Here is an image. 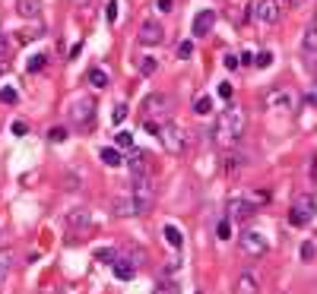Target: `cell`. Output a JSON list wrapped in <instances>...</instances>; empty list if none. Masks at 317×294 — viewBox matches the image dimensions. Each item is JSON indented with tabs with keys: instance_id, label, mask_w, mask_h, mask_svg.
<instances>
[{
	"instance_id": "6da1fadb",
	"label": "cell",
	"mask_w": 317,
	"mask_h": 294,
	"mask_svg": "<svg viewBox=\"0 0 317 294\" xmlns=\"http://www.w3.org/2000/svg\"><path fill=\"white\" fill-rule=\"evenodd\" d=\"M244 130H248V111L238 108V104H232V108H225L216 117V127H213L209 136H213V143L219 149H232L244 136Z\"/></svg>"
},
{
	"instance_id": "7a4b0ae2",
	"label": "cell",
	"mask_w": 317,
	"mask_h": 294,
	"mask_svg": "<svg viewBox=\"0 0 317 294\" xmlns=\"http://www.w3.org/2000/svg\"><path fill=\"white\" fill-rule=\"evenodd\" d=\"M130 203H133V215H146L156 206V187L149 184V178H137L130 187Z\"/></svg>"
},
{
	"instance_id": "3957f363",
	"label": "cell",
	"mask_w": 317,
	"mask_h": 294,
	"mask_svg": "<svg viewBox=\"0 0 317 294\" xmlns=\"http://www.w3.org/2000/svg\"><path fill=\"white\" fill-rule=\"evenodd\" d=\"M314 212H317L314 196L311 193H298L295 199H292V206H289V225H295V228L308 225V221L314 218Z\"/></svg>"
},
{
	"instance_id": "277c9868",
	"label": "cell",
	"mask_w": 317,
	"mask_h": 294,
	"mask_svg": "<svg viewBox=\"0 0 317 294\" xmlns=\"http://www.w3.org/2000/svg\"><path fill=\"white\" fill-rule=\"evenodd\" d=\"M159 139H162V146H165L171 155H181V152L191 146V136H187V130L181 124H162Z\"/></svg>"
},
{
	"instance_id": "5b68a950",
	"label": "cell",
	"mask_w": 317,
	"mask_h": 294,
	"mask_svg": "<svg viewBox=\"0 0 317 294\" xmlns=\"http://www.w3.org/2000/svg\"><path fill=\"white\" fill-rule=\"evenodd\" d=\"M92 121H96V98L83 95V98H76L73 104H70V124H73V127L89 130Z\"/></svg>"
},
{
	"instance_id": "8992f818",
	"label": "cell",
	"mask_w": 317,
	"mask_h": 294,
	"mask_svg": "<svg viewBox=\"0 0 317 294\" xmlns=\"http://www.w3.org/2000/svg\"><path fill=\"white\" fill-rule=\"evenodd\" d=\"M251 10H254L251 16L257 22H263V26H276L279 16H283V4H279V0H257Z\"/></svg>"
},
{
	"instance_id": "52a82bcc",
	"label": "cell",
	"mask_w": 317,
	"mask_h": 294,
	"mask_svg": "<svg viewBox=\"0 0 317 294\" xmlns=\"http://www.w3.org/2000/svg\"><path fill=\"white\" fill-rule=\"evenodd\" d=\"M266 250H269V247H266V238H263L260 231H244V234H241V253H244V256L260 260Z\"/></svg>"
},
{
	"instance_id": "ba28073f",
	"label": "cell",
	"mask_w": 317,
	"mask_h": 294,
	"mask_svg": "<svg viewBox=\"0 0 317 294\" xmlns=\"http://www.w3.org/2000/svg\"><path fill=\"white\" fill-rule=\"evenodd\" d=\"M137 41H140V44H146V48H156V44H162V41H165V29H162V22L146 19L143 26H140Z\"/></svg>"
},
{
	"instance_id": "9c48e42d",
	"label": "cell",
	"mask_w": 317,
	"mask_h": 294,
	"mask_svg": "<svg viewBox=\"0 0 317 294\" xmlns=\"http://www.w3.org/2000/svg\"><path fill=\"white\" fill-rule=\"evenodd\" d=\"M143 111H146V121L165 117L171 111V98L165 95V92H152V95H146V101H143Z\"/></svg>"
},
{
	"instance_id": "30bf717a",
	"label": "cell",
	"mask_w": 317,
	"mask_h": 294,
	"mask_svg": "<svg viewBox=\"0 0 317 294\" xmlns=\"http://www.w3.org/2000/svg\"><path fill=\"white\" fill-rule=\"evenodd\" d=\"M254 212H257V206L251 203V199H244V196H232L229 199V221H248Z\"/></svg>"
},
{
	"instance_id": "8fae6325",
	"label": "cell",
	"mask_w": 317,
	"mask_h": 294,
	"mask_svg": "<svg viewBox=\"0 0 317 294\" xmlns=\"http://www.w3.org/2000/svg\"><path fill=\"white\" fill-rule=\"evenodd\" d=\"M127 161V168H130V174L133 178H149V152H143V149H130V155L124 158Z\"/></svg>"
},
{
	"instance_id": "7c38bea8",
	"label": "cell",
	"mask_w": 317,
	"mask_h": 294,
	"mask_svg": "<svg viewBox=\"0 0 317 294\" xmlns=\"http://www.w3.org/2000/svg\"><path fill=\"white\" fill-rule=\"evenodd\" d=\"M266 108H269V111H292V92L283 89V86L269 89V92H266Z\"/></svg>"
},
{
	"instance_id": "4fadbf2b",
	"label": "cell",
	"mask_w": 317,
	"mask_h": 294,
	"mask_svg": "<svg viewBox=\"0 0 317 294\" xmlns=\"http://www.w3.org/2000/svg\"><path fill=\"white\" fill-rule=\"evenodd\" d=\"M216 26V10H200V13L194 16V38H203L209 35Z\"/></svg>"
},
{
	"instance_id": "5bb4252c",
	"label": "cell",
	"mask_w": 317,
	"mask_h": 294,
	"mask_svg": "<svg viewBox=\"0 0 317 294\" xmlns=\"http://www.w3.org/2000/svg\"><path fill=\"white\" fill-rule=\"evenodd\" d=\"M67 228L70 231H89L92 228L89 209H70V212H67Z\"/></svg>"
},
{
	"instance_id": "9a60e30c",
	"label": "cell",
	"mask_w": 317,
	"mask_h": 294,
	"mask_svg": "<svg viewBox=\"0 0 317 294\" xmlns=\"http://www.w3.org/2000/svg\"><path fill=\"white\" fill-rule=\"evenodd\" d=\"M235 294H260V281H257V275L241 272L238 278H235Z\"/></svg>"
},
{
	"instance_id": "2e32d148",
	"label": "cell",
	"mask_w": 317,
	"mask_h": 294,
	"mask_svg": "<svg viewBox=\"0 0 317 294\" xmlns=\"http://www.w3.org/2000/svg\"><path fill=\"white\" fill-rule=\"evenodd\" d=\"M301 51H304V57L317 54V22H308V29L301 35Z\"/></svg>"
},
{
	"instance_id": "e0dca14e",
	"label": "cell",
	"mask_w": 317,
	"mask_h": 294,
	"mask_svg": "<svg viewBox=\"0 0 317 294\" xmlns=\"http://www.w3.org/2000/svg\"><path fill=\"white\" fill-rule=\"evenodd\" d=\"M111 212H114V218H127V215H133V203H130V196H114V199H111Z\"/></svg>"
},
{
	"instance_id": "ac0fdd59",
	"label": "cell",
	"mask_w": 317,
	"mask_h": 294,
	"mask_svg": "<svg viewBox=\"0 0 317 294\" xmlns=\"http://www.w3.org/2000/svg\"><path fill=\"white\" fill-rule=\"evenodd\" d=\"M16 10H19V16H26V19H38L41 16V0H16Z\"/></svg>"
},
{
	"instance_id": "d6986e66",
	"label": "cell",
	"mask_w": 317,
	"mask_h": 294,
	"mask_svg": "<svg viewBox=\"0 0 317 294\" xmlns=\"http://www.w3.org/2000/svg\"><path fill=\"white\" fill-rule=\"evenodd\" d=\"M162 234H165L168 247H174V250H181V247H184V234H181V228H174V225H165V228H162Z\"/></svg>"
},
{
	"instance_id": "ffe728a7",
	"label": "cell",
	"mask_w": 317,
	"mask_h": 294,
	"mask_svg": "<svg viewBox=\"0 0 317 294\" xmlns=\"http://www.w3.org/2000/svg\"><path fill=\"white\" fill-rule=\"evenodd\" d=\"M99 155H102V161L108 164V168H121V164H124V155H121V149H114V146H111V149H102Z\"/></svg>"
},
{
	"instance_id": "44dd1931",
	"label": "cell",
	"mask_w": 317,
	"mask_h": 294,
	"mask_svg": "<svg viewBox=\"0 0 317 294\" xmlns=\"http://www.w3.org/2000/svg\"><path fill=\"white\" fill-rule=\"evenodd\" d=\"M111 269H114V275H117V278H121V281H130V278L137 275V266H130V263H127V260H117V263H114Z\"/></svg>"
},
{
	"instance_id": "7402d4cb",
	"label": "cell",
	"mask_w": 317,
	"mask_h": 294,
	"mask_svg": "<svg viewBox=\"0 0 317 294\" xmlns=\"http://www.w3.org/2000/svg\"><path fill=\"white\" fill-rule=\"evenodd\" d=\"M86 79H89V82H92V86H96V89H105V86H108V82H111V79H108V73H105L102 67H92L89 73H86Z\"/></svg>"
},
{
	"instance_id": "603a6c76",
	"label": "cell",
	"mask_w": 317,
	"mask_h": 294,
	"mask_svg": "<svg viewBox=\"0 0 317 294\" xmlns=\"http://www.w3.org/2000/svg\"><path fill=\"white\" fill-rule=\"evenodd\" d=\"M137 70H140V73H143V76H152V73H156V70H159V61H156V57H137Z\"/></svg>"
},
{
	"instance_id": "cb8c5ba5",
	"label": "cell",
	"mask_w": 317,
	"mask_h": 294,
	"mask_svg": "<svg viewBox=\"0 0 317 294\" xmlns=\"http://www.w3.org/2000/svg\"><path fill=\"white\" fill-rule=\"evenodd\" d=\"M10 266H13V253L4 250V253H0V288H4V281L10 275Z\"/></svg>"
},
{
	"instance_id": "d4e9b609",
	"label": "cell",
	"mask_w": 317,
	"mask_h": 294,
	"mask_svg": "<svg viewBox=\"0 0 317 294\" xmlns=\"http://www.w3.org/2000/svg\"><path fill=\"white\" fill-rule=\"evenodd\" d=\"M194 114H200V117L213 114V98H209V95H200V98L194 101Z\"/></svg>"
},
{
	"instance_id": "484cf974",
	"label": "cell",
	"mask_w": 317,
	"mask_h": 294,
	"mask_svg": "<svg viewBox=\"0 0 317 294\" xmlns=\"http://www.w3.org/2000/svg\"><path fill=\"white\" fill-rule=\"evenodd\" d=\"M96 260L99 263H108V266H114L121 256H117V250H111V247H102V250H96Z\"/></svg>"
},
{
	"instance_id": "4316f807",
	"label": "cell",
	"mask_w": 317,
	"mask_h": 294,
	"mask_svg": "<svg viewBox=\"0 0 317 294\" xmlns=\"http://www.w3.org/2000/svg\"><path fill=\"white\" fill-rule=\"evenodd\" d=\"M114 149H133V133H127V130L114 133Z\"/></svg>"
},
{
	"instance_id": "83f0119b",
	"label": "cell",
	"mask_w": 317,
	"mask_h": 294,
	"mask_svg": "<svg viewBox=\"0 0 317 294\" xmlns=\"http://www.w3.org/2000/svg\"><path fill=\"white\" fill-rule=\"evenodd\" d=\"M152 294H181V285H178V281H159V285H156V291H152Z\"/></svg>"
},
{
	"instance_id": "f1b7e54d",
	"label": "cell",
	"mask_w": 317,
	"mask_h": 294,
	"mask_svg": "<svg viewBox=\"0 0 317 294\" xmlns=\"http://www.w3.org/2000/svg\"><path fill=\"white\" fill-rule=\"evenodd\" d=\"M44 64H48V57H44V54H35V57H29L26 70H29V73H41V70H44Z\"/></svg>"
},
{
	"instance_id": "f546056e",
	"label": "cell",
	"mask_w": 317,
	"mask_h": 294,
	"mask_svg": "<svg viewBox=\"0 0 317 294\" xmlns=\"http://www.w3.org/2000/svg\"><path fill=\"white\" fill-rule=\"evenodd\" d=\"M70 133H67V127H51L48 130V143H54V146H61L64 139H67Z\"/></svg>"
},
{
	"instance_id": "4dcf8cb0",
	"label": "cell",
	"mask_w": 317,
	"mask_h": 294,
	"mask_svg": "<svg viewBox=\"0 0 317 294\" xmlns=\"http://www.w3.org/2000/svg\"><path fill=\"white\" fill-rule=\"evenodd\" d=\"M127 111H130V108H127L124 101H117L114 111H111V121H114V124H124V121H127Z\"/></svg>"
},
{
	"instance_id": "1f68e13d",
	"label": "cell",
	"mask_w": 317,
	"mask_h": 294,
	"mask_svg": "<svg viewBox=\"0 0 317 294\" xmlns=\"http://www.w3.org/2000/svg\"><path fill=\"white\" fill-rule=\"evenodd\" d=\"M0 101H4V104H16V101H19V95H16V89H10V86H4V89H0Z\"/></svg>"
},
{
	"instance_id": "d6a6232c",
	"label": "cell",
	"mask_w": 317,
	"mask_h": 294,
	"mask_svg": "<svg viewBox=\"0 0 317 294\" xmlns=\"http://www.w3.org/2000/svg\"><path fill=\"white\" fill-rule=\"evenodd\" d=\"M216 234H219L222 241H229V238H232V221H229V218H222L219 225H216Z\"/></svg>"
},
{
	"instance_id": "836d02e7",
	"label": "cell",
	"mask_w": 317,
	"mask_h": 294,
	"mask_svg": "<svg viewBox=\"0 0 317 294\" xmlns=\"http://www.w3.org/2000/svg\"><path fill=\"white\" fill-rule=\"evenodd\" d=\"M269 64H273V54H269V51H260L254 57V67H260V70H266Z\"/></svg>"
},
{
	"instance_id": "e575fe53",
	"label": "cell",
	"mask_w": 317,
	"mask_h": 294,
	"mask_svg": "<svg viewBox=\"0 0 317 294\" xmlns=\"http://www.w3.org/2000/svg\"><path fill=\"white\" fill-rule=\"evenodd\" d=\"M191 54H194V41H181L178 44V57H181V61H187Z\"/></svg>"
},
{
	"instance_id": "d590c367",
	"label": "cell",
	"mask_w": 317,
	"mask_h": 294,
	"mask_svg": "<svg viewBox=\"0 0 317 294\" xmlns=\"http://www.w3.org/2000/svg\"><path fill=\"white\" fill-rule=\"evenodd\" d=\"M241 161H244V158H238V155H225V171H229V174H232V171H238V168H241Z\"/></svg>"
},
{
	"instance_id": "8d00e7d4",
	"label": "cell",
	"mask_w": 317,
	"mask_h": 294,
	"mask_svg": "<svg viewBox=\"0 0 317 294\" xmlns=\"http://www.w3.org/2000/svg\"><path fill=\"white\" fill-rule=\"evenodd\" d=\"M301 260H304V263H311V260H314V244H311V241H308V244H301Z\"/></svg>"
},
{
	"instance_id": "74e56055",
	"label": "cell",
	"mask_w": 317,
	"mask_h": 294,
	"mask_svg": "<svg viewBox=\"0 0 317 294\" xmlns=\"http://www.w3.org/2000/svg\"><path fill=\"white\" fill-rule=\"evenodd\" d=\"M7 54H10V38H7V35H0V64H4Z\"/></svg>"
},
{
	"instance_id": "f35d334b",
	"label": "cell",
	"mask_w": 317,
	"mask_h": 294,
	"mask_svg": "<svg viewBox=\"0 0 317 294\" xmlns=\"http://www.w3.org/2000/svg\"><path fill=\"white\" fill-rule=\"evenodd\" d=\"M105 13H108V22H117V0H108V10H105Z\"/></svg>"
},
{
	"instance_id": "ab89813d",
	"label": "cell",
	"mask_w": 317,
	"mask_h": 294,
	"mask_svg": "<svg viewBox=\"0 0 317 294\" xmlns=\"http://www.w3.org/2000/svg\"><path fill=\"white\" fill-rule=\"evenodd\" d=\"M222 64H225L229 70H238V67H241V61H238L235 54H225V61H222Z\"/></svg>"
},
{
	"instance_id": "60d3db41",
	"label": "cell",
	"mask_w": 317,
	"mask_h": 294,
	"mask_svg": "<svg viewBox=\"0 0 317 294\" xmlns=\"http://www.w3.org/2000/svg\"><path fill=\"white\" fill-rule=\"evenodd\" d=\"M219 95L222 98H232V82H219Z\"/></svg>"
},
{
	"instance_id": "b9f144b4",
	"label": "cell",
	"mask_w": 317,
	"mask_h": 294,
	"mask_svg": "<svg viewBox=\"0 0 317 294\" xmlns=\"http://www.w3.org/2000/svg\"><path fill=\"white\" fill-rule=\"evenodd\" d=\"M146 130H149L152 136H159V130H162V124H159V121H146Z\"/></svg>"
},
{
	"instance_id": "7bdbcfd3",
	"label": "cell",
	"mask_w": 317,
	"mask_h": 294,
	"mask_svg": "<svg viewBox=\"0 0 317 294\" xmlns=\"http://www.w3.org/2000/svg\"><path fill=\"white\" fill-rule=\"evenodd\" d=\"M26 130H29V127L22 124V121H13V133H16V136H26Z\"/></svg>"
},
{
	"instance_id": "ee69618b",
	"label": "cell",
	"mask_w": 317,
	"mask_h": 294,
	"mask_svg": "<svg viewBox=\"0 0 317 294\" xmlns=\"http://www.w3.org/2000/svg\"><path fill=\"white\" fill-rule=\"evenodd\" d=\"M304 4H308V0H283V7H289V10H298Z\"/></svg>"
},
{
	"instance_id": "f6af8a7d",
	"label": "cell",
	"mask_w": 317,
	"mask_h": 294,
	"mask_svg": "<svg viewBox=\"0 0 317 294\" xmlns=\"http://www.w3.org/2000/svg\"><path fill=\"white\" fill-rule=\"evenodd\" d=\"M171 7H174L171 0H159V10H162V13H171Z\"/></svg>"
},
{
	"instance_id": "bcb514c9",
	"label": "cell",
	"mask_w": 317,
	"mask_h": 294,
	"mask_svg": "<svg viewBox=\"0 0 317 294\" xmlns=\"http://www.w3.org/2000/svg\"><path fill=\"white\" fill-rule=\"evenodd\" d=\"M308 104H314V108H317V86L311 89V95H308Z\"/></svg>"
},
{
	"instance_id": "7dc6e473",
	"label": "cell",
	"mask_w": 317,
	"mask_h": 294,
	"mask_svg": "<svg viewBox=\"0 0 317 294\" xmlns=\"http://www.w3.org/2000/svg\"><path fill=\"white\" fill-rule=\"evenodd\" d=\"M76 4H79V7H86V4H89V0H76Z\"/></svg>"
},
{
	"instance_id": "c3c4849f",
	"label": "cell",
	"mask_w": 317,
	"mask_h": 294,
	"mask_svg": "<svg viewBox=\"0 0 317 294\" xmlns=\"http://www.w3.org/2000/svg\"><path fill=\"white\" fill-rule=\"evenodd\" d=\"M197 294H203V291H197Z\"/></svg>"
}]
</instances>
